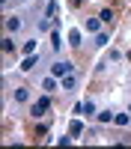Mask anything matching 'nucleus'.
Masks as SVG:
<instances>
[{"instance_id":"1","label":"nucleus","mask_w":131,"mask_h":149,"mask_svg":"<svg viewBox=\"0 0 131 149\" xmlns=\"http://www.w3.org/2000/svg\"><path fill=\"white\" fill-rule=\"evenodd\" d=\"M48 110H51V98H48V93H45L42 98H36V102H30V116H33V119L48 116Z\"/></svg>"},{"instance_id":"2","label":"nucleus","mask_w":131,"mask_h":149,"mask_svg":"<svg viewBox=\"0 0 131 149\" xmlns=\"http://www.w3.org/2000/svg\"><path fill=\"white\" fill-rule=\"evenodd\" d=\"M24 30V15H6V21H3V33H9V36H18Z\"/></svg>"},{"instance_id":"3","label":"nucleus","mask_w":131,"mask_h":149,"mask_svg":"<svg viewBox=\"0 0 131 149\" xmlns=\"http://www.w3.org/2000/svg\"><path fill=\"white\" fill-rule=\"evenodd\" d=\"M69 72H75V63H71V60H54L51 63V74L54 78H63Z\"/></svg>"},{"instance_id":"4","label":"nucleus","mask_w":131,"mask_h":149,"mask_svg":"<svg viewBox=\"0 0 131 149\" xmlns=\"http://www.w3.org/2000/svg\"><path fill=\"white\" fill-rule=\"evenodd\" d=\"M95 113H98V107H95V102H80V104H75V116H87V119H95Z\"/></svg>"},{"instance_id":"5","label":"nucleus","mask_w":131,"mask_h":149,"mask_svg":"<svg viewBox=\"0 0 131 149\" xmlns=\"http://www.w3.org/2000/svg\"><path fill=\"white\" fill-rule=\"evenodd\" d=\"M75 86H78V74L75 72H69V74L60 78V90H63V93H75Z\"/></svg>"},{"instance_id":"6","label":"nucleus","mask_w":131,"mask_h":149,"mask_svg":"<svg viewBox=\"0 0 131 149\" xmlns=\"http://www.w3.org/2000/svg\"><path fill=\"white\" fill-rule=\"evenodd\" d=\"M113 116H116V110H113V107H101L98 113H95V122H98V125H110Z\"/></svg>"},{"instance_id":"7","label":"nucleus","mask_w":131,"mask_h":149,"mask_svg":"<svg viewBox=\"0 0 131 149\" xmlns=\"http://www.w3.org/2000/svg\"><path fill=\"white\" fill-rule=\"evenodd\" d=\"M83 30H87V33H101L104 30V21L101 18H83Z\"/></svg>"},{"instance_id":"8","label":"nucleus","mask_w":131,"mask_h":149,"mask_svg":"<svg viewBox=\"0 0 131 149\" xmlns=\"http://www.w3.org/2000/svg\"><path fill=\"white\" fill-rule=\"evenodd\" d=\"M113 125H119V128H128V125H131V110H116Z\"/></svg>"},{"instance_id":"9","label":"nucleus","mask_w":131,"mask_h":149,"mask_svg":"<svg viewBox=\"0 0 131 149\" xmlns=\"http://www.w3.org/2000/svg\"><path fill=\"white\" fill-rule=\"evenodd\" d=\"M0 48H3V54L9 57V54H15V36H9V33H3V42H0Z\"/></svg>"},{"instance_id":"10","label":"nucleus","mask_w":131,"mask_h":149,"mask_svg":"<svg viewBox=\"0 0 131 149\" xmlns=\"http://www.w3.org/2000/svg\"><path fill=\"white\" fill-rule=\"evenodd\" d=\"M57 86H60V78H54V74H48V78H42V90L51 95V93H57Z\"/></svg>"},{"instance_id":"11","label":"nucleus","mask_w":131,"mask_h":149,"mask_svg":"<svg viewBox=\"0 0 131 149\" xmlns=\"http://www.w3.org/2000/svg\"><path fill=\"white\" fill-rule=\"evenodd\" d=\"M12 98H15V102H30V86H15V93H12Z\"/></svg>"},{"instance_id":"12","label":"nucleus","mask_w":131,"mask_h":149,"mask_svg":"<svg viewBox=\"0 0 131 149\" xmlns=\"http://www.w3.org/2000/svg\"><path fill=\"white\" fill-rule=\"evenodd\" d=\"M98 18L104 21V27H113V21H116V12H113V9H107V6H104V9L98 12Z\"/></svg>"},{"instance_id":"13","label":"nucleus","mask_w":131,"mask_h":149,"mask_svg":"<svg viewBox=\"0 0 131 149\" xmlns=\"http://www.w3.org/2000/svg\"><path fill=\"white\" fill-rule=\"evenodd\" d=\"M51 51H54V54H60V51H63V36H60L57 30L51 33Z\"/></svg>"},{"instance_id":"14","label":"nucleus","mask_w":131,"mask_h":149,"mask_svg":"<svg viewBox=\"0 0 131 149\" xmlns=\"http://www.w3.org/2000/svg\"><path fill=\"white\" fill-rule=\"evenodd\" d=\"M80 39H83V33H80L78 27H75V30H71V33H69V45H71V48H80V45H83Z\"/></svg>"},{"instance_id":"15","label":"nucleus","mask_w":131,"mask_h":149,"mask_svg":"<svg viewBox=\"0 0 131 149\" xmlns=\"http://www.w3.org/2000/svg\"><path fill=\"white\" fill-rule=\"evenodd\" d=\"M36 42H39V39H33V36H30V39H24L21 54H36Z\"/></svg>"},{"instance_id":"16","label":"nucleus","mask_w":131,"mask_h":149,"mask_svg":"<svg viewBox=\"0 0 131 149\" xmlns=\"http://www.w3.org/2000/svg\"><path fill=\"white\" fill-rule=\"evenodd\" d=\"M36 63H39V57H36V54H27V60H24V63H21V72H30Z\"/></svg>"},{"instance_id":"17","label":"nucleus","mask_w":131,"mask_h":149,"mask_svg":"<svg viewBox=\"0 0 131 149\" xmlns=\"http://www.w3.org/2000/svg\"><path fill=\"white\" fill-rule=\"evenodd\" d=\"M107 42H110V33H107V30H101V33H95V45H98V48H104Z\"/></svg>"},{"instance_id":"18","label":"nucleus","mask_w":131,"mask_h":149,"mask_svg":"<svg viewBox=\"0 0 131 149\" xmlns=\"http://www.w3.org/2000/svg\"><path fill=\"white\" fill-rule=\"evenodd\" d=\"M69 134H71V137H78V134H83V125H80V122L75 119V122H71V128H69Z\"/></svg>"},{"instance_id":"19","label":"nucleus","mask_w":131,"mask_h":149,"mask_svg":"<svg viewBox=\"0 0 131 149\" xmlns=\"http://www.w3.org/2000/svg\"><path fill=\"white\" fill-rule=\"evenodd\" d=\"M57 12H60V6H57V3H54V0H51V3H48V9H45V15H48V18H51V21H54V15H57Z\"/></svg>"},{"instance_id":"20","label":"nucleus","mask_w":131,"mask_h":149,"mask_svg":"<svg viewBox=\"0 0 131 149\" xmlns=\"http://www.w3.org/2000/svg\"><path fill=\"white\" fill-rule=\"evenodd\" d=\"M51 27H54V21H39V24H36V30H39V33H48Z\"/></svg>"},{"instance_id":"21","label":"nucleus","mask_w":131,"mask_h":149,"mask_svg":"<svg viewBox=\"0 0 131 149\" xmlns=\"http://www.w3.org/2000/svg\"><path fill=\"white\" fill-rule=\"evenodd\" d=\"M107 60H110V63H119V60H122V54H119V51H110V54H107Z\"/></svg>"},{"instance_id":"22","label":"nucleus","mask_w":131,"mask_h":149,"mask_svg":"<svg viewBox=\"0 0 131 149\" xmlns=\"http://www.w3.org/2000/svg\"><path fill=\"white\" fill-rule=\"evenodd\" d=\"M83 3H87V0H71V6H83Z\"/></svg>"},{"instance_id":"23","label":"nucleus","mask_w":131,"mask_h":149,"mask_svg":"<svg viewBox=\"0 0 131 149\" xmlns=\"http://www.w3.org/2000/svg\"><path fill=\"white\" fill-rule=\"evenodd\" d=\"M18 3H30V0H18Z\"/></svg>"}]
</instances>
